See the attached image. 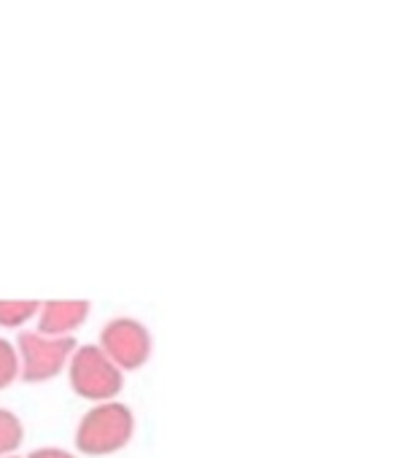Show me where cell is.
<instances>
[{
  "instance_id": "ba28073f",
  "label": "cell",
  "mask_w": 415,
  "mask_h": 458,
  "mask_svg": "<svg viewBox=\"0 0 415 458\" xmlns=\"http://www.w3.org/2000/svg\"><path fill=\"white\" fill-rule=\"evenodd\" d=\"M20 377V353L17 348L0 337V391L9 388Z\"/></svg>"
},
{
  "instance_id": "30bf717a",
  "label": "cell",
  "mask_w": 415,
  "mask_h": 458,
  "mask_svg": "<svg viewBox=\"0 0 415 458\" xmlns=\"http://www.w3.org/2000/svg\"><path fill=\"white\" fill-rule=\"evenodd\" d=\"M6 458H20V455H6Z\"/></svg>"
},
{
  "instance_id": "277c9868",
  "label": "cell",
  "mask_w": 415,
  "mask_h": 458,
  "mask_svg": "<svg viewBox=\"0 0 415 458\" xmlns=\"http://www.w3.org/2000/svg\"><path fill=\"white\" fill-rule=\"evenodd\" d=\"M100 351L119 369H140L151 356V335L135 318H114L100 332Z\"/></svg>"
},
{
  "instance_id": "3957f363",
  "label": "cell",
  "mask_w": 415,
  "mask_h": 458,
  "mask_svg": "<svg viewBox=\"0 0 415 458\" xmlns=\"http://www.w3.org/2000/svg\"><path fill=\"white\" fill-rule=\"evenodd\" d=\"M20 375L25 383H44L63 372L76 351L73 337H47L38 332H22L20 340Z\"/></svg>"
},
{
  "instance_id": "52a82bcc",
  "label": "cell",
  "mask_w": 415,
  "mask_h": 458,
  "mask_svg": "<svg viewBox=\"0 0 415 458\" xmlns=\"http://www.w3.org/2000/svg\"><path fill=\"white\" fill-rule=\"evenodd\" d=\"M25 439V428H22V420L12 412V410H4L0 407V458L12 455Z\"/></svg>"
},
{
  "instance_id": "6da1fadb",
  "label": "cell",
  "mask_w": 415,
  "mask_h": 458,
  "mask_svg": "<svg viewBox=\"0 0 415 458\" xmlns=\"http://www.w3.org/2000/svg\"><path fill=\"white\" fill-rule=\"evenodd\" d=\"M132 431L135 418L127 404L100 402L81 418L76 428V447L84 455H111L130 445Z\"/></svg>"
},
{
  "instance_id": "5b68a950",
  "label": "cell",
  "mask_w": 415,
  "mask_h": 458,
  "mask_svg": "<svg viewBox=\"0 0 415 458\" xmlns=\"http://www.w3.org/2000/svg\"><path fill=\"white\" fill-rule=\"evenodd\" d=\"M89 316V302L84 300H52L41 302L38 310V335L47 337H71Z\"/></svg>"
},
{
  "instance_id": "7a4b0ae2",
  "label": "cell",
  "mask_w": 415,
  "mask_h": 458,
  "mask_svg": "<svg viewBox=\"0 0 415 458\" xmlns=\"http://www.w3.org/2000/svg\"><path fill=\"white\" fill-rule=\"evenodd\" d=\"M71 386L79 396L92 402H114V396L122 391L124 377L122 369L100 351V345H76L71 353Z\"/></svg>"
},
{
  "instance_id": "8992f818",
  "label": "cell",
  "mask_w": 415,
  "mask_h": 458,
  "mask_svg": "<svg viewBox=\"0 0 415 458\" xmlns=\"http://www.w3.org/2000/svg\"><path fill=\"white\" fill-rule=\"evenodd\" d=\"M41 302L33 300H0V327H22L25 321H30L33 316H38Z\"/></svg>"
},
{
  "instance_id": "9c48e42d",
  "label": "cell",
  "mask_w": 415,
  "mask_h": 458,
  "mask_svg": "<svg viewBox=\"0 0 415 458\" xmlns=\"http://www.w3.org/2000/svg\"><path fill=\"white\" fill-rule=\"evenodd\" d=\"M30 458H76V455H71L63 447H38V450L30 453Z\"/></svg>"
}]
</instances>
